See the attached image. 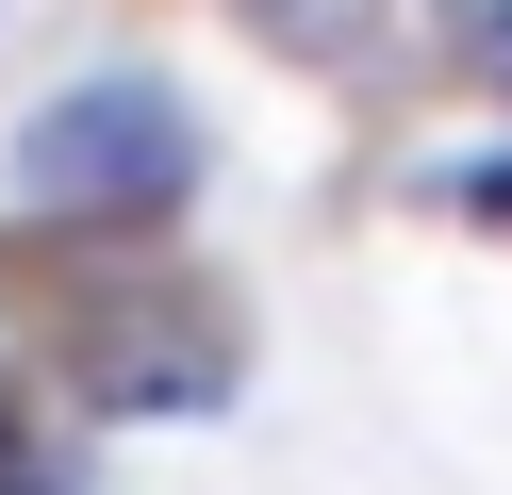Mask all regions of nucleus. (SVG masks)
I'll list each match as a JSON object with an SVG mask.
<instances>
[{
  "instance_id": "obj_1",
  "label": "nucleus",
  "mask_w": 512,
  "mask_h": 495,
  "mask_svg": "<svg viewBox=\"0 0 512 495\" xmlns=\"http://www.w3.org/2000/svg\"><path fill=\"white\" fill-rule=\"evenodd\" d=\"M17 198H182V99L149 83H100L67 99V116H34V149H17Z\"/></svg>"
},
{
  "instance_id": "obj_3",
  "label": "nucleus",
  "mask_w": 512,
  "mask_h": 495,
  "mask_svg": "<svg viewBox=\"0 0 512 495\" xmlns=\"http://www.w3.org/2000/svg\"><path fill=\"white\" fill-rule=\"evenodd\" d=\"M496 66H512V17H496Z\"/></svg>"
},
{
  "instance_id": "obj_2",
  "label": "nucleus",
  "mask_w": 512,
  "mask_h": 495,
  "mask_svg": "<svg viewBox=\"0 0 512 495\" xmlns=\"http://www.w3.org/2000/svg\"><path fill=\"white\" fill-rule=\"evenodd\" d=\"M463 215H496V231H512V149H496V165H463Z\"/></svg>"
}]
</instances>
